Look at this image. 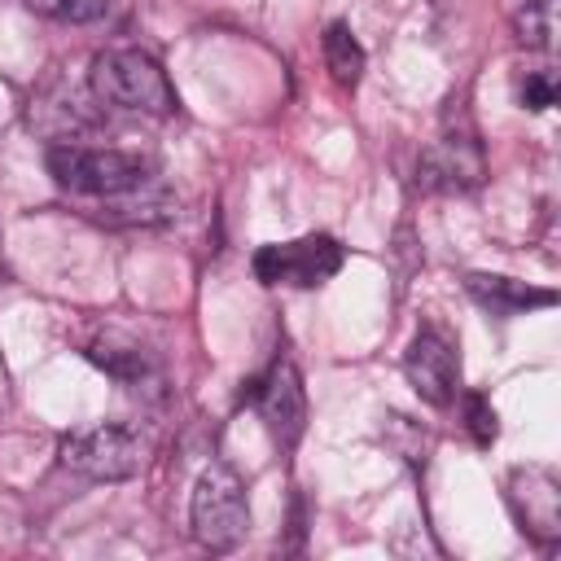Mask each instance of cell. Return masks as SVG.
<instances>
[{
	"label": "cell",
	"mask_w": 561,
	"mask_h": 561,
	"mask_svg": "<svg viewBox=\"0 0 561 561\" xmlns=\"http://www.w3.org/2000/svg\"><path fill=\"white\" fill-rule=\"evenodd\" d=\"M88 83H92V96L101 105H114V110H131V114H149V118H167L175 114V88L167 79V70L140 53V48H110V53H96L92 57V70H88Z\"/></svg>",
	"instance_id": "cell-1"
},
{
	"label": "cell",
	"mask_w": 561,
	"mask_h": 561,
	"mask_svg": "<svg viewBox=\"0 0 561 561\" xmlns=\"http://www.w3.org/2000/svg\"><path fill=\"white\" fill-rule=\"evenodd\" d=\"M48 175L83 197H118L127 188H140L145 180H153L149 162L140 153H123V149H88V145H53L48 149Z\"/></svg>",
	"instance_id": "cell-2"
},
{
	"label": "cell",
	"mask_w": 561,
	"mask_h": 561,
	"mask_svg": "<svg viewBox=\"0 0 561 561\" xmlns=\"http://www.w3.org/2000/svg\"><path fill=\"white\" fill-rule=\"evenodd\" d=\"M188 522L202 548L210 552H228L245 539L250 530V504H245V486L237 478V469L228 465H206L197 473L193 500H188Z\"/></svg>",
	"instance_id": "cell-3"
},
{
	"label": "cell",
	"mask_w": 561,
	"mask_h": 561,
	"mask_svg": "<svg viewBox=\"0 0 561 561\" xmlns=\"http://www.w3.org/2000/svg\"><path fill=\"white\" fill-rule=\"evenodd\" d=\"M61 465L79 478H92V482H123L131 473H140L145 465V443L136 430L127 425H88V430H75L61 438L57 447Z\"/></svg>",
	"instance_id": "cell-4"
},
{
	"label": "cell",
	"mask_w": 561,
	"mask_h": 561,
	"mask_svg": "<svg viewBox=\"0 0 561 561\" xmlns=\"http://www.w3.org/2000/svg\"><path fill=\"white\" fill-rule=\"evenodd\" d=\"M342 245L329 232H307L294 241H272L254 250V276L263 285H294V289H316L342 267Z\"/></svg>",
	"instance_id": "cell-5"
},
{
	"label": "cell",
	"mask_w": 561,
	"mask_h": 561,
	"mask_svg": "<svg viewBox=\"0 0 561 561\" xmlns=\"http://www.w3.org/2000/svg\"><path fill=\"white\" fill-rule=\"evenodd\" d=\"M486 175V158H482V145L473 136V127H447L425 153H421V167H416V180L421 188L430 193H465V188H478Z\"/></svg>",
	"instance_id": "cell-6"
},
{
	"label": "cell",
	"mask_w": 561,
	"mask_h": 561,
	"mask_svg": "<svg viewBox=\"0 0 561 561\" xmlns=\"http://www.w3.org/2000/svg\"><path fill=\"white\" fill-rule=\"evenodd\" d=\"M508 508L530 539H539V543L561 539V482L552 469L517 465L508 473Z\"/></svg>",
	"instance_id": "cell-7"
},
{
	"label": "cell",
	"mask_w": 561,
	"mask_h": 561,
	"mask_svg": "<svg viewBox=\"0 0 561 561\" xmlns=\"http://www.w3.org/2000/svg\"><path fill=\"white\" fill-rule=\"evenodd\" d=\"M254 408L267 425V434L280 443V447H294L302 425H307V390H302V377L294 368L289 355L272 359V368L259 377V390H254Z\"/></svg>",
	"instance_id": "cell-8"
},
{
	"label": "cell",
	"mask_w": 561,
	"mask_h": 561,
	"mask_svg": "<svg viewBox=\"0 0 561 561\" xmlns=\"http://www.w3.org/2000/svg\"><path fill=\"white\" fill-rule=\"evenodd\" d=\"M403 373L412 381V390L434 403V408H447L456 399V377H460V355L456 346L447 342V333L438 329H421L408 351H403Z\"/></svg>",
	"instance_id": "cell-9"
},
{
	"label": "cell",
	"mask_w": 561,
	"mask_h": 561,
	"mask_svg": "<svg viewBox=\"0 0 561 561\" xmlns=\"http://www.w3.org/2000/svg\"><path fill=\"white\" fill-rule=\"evenodd\" d=\"M465 289L491 311V316H517V311H530V307H552L557 294L552 289H530L513 276H491V272H469L465 276Z\"/></svg>",
	"instance_id": "cell-10"
},
{
	"label": "cell",
	"mask_w": 561,
	"mask_h": 561,
	"mask_svg": "<svg viewBox=\"0 0 561 561\" xmlns=\"http://www.w3.org/2000/svg\"><path fill=\"white\" fill-rule=\"evenodd\" d=\"M101 202H105V210H101L105 224H167L175 215V197L158 180H145L140 188H127V193L101 197Z\"/></svg>",
	"instance_id": "cell-11"
},
{
	"label": "cell",
	"mask_w": 561,
	"mask_h": 561,
	"mask_svg": "<svg viewBox=\"0 0 561 561\" xmlns=\"http://www.w3.org/2000/svg\"><path fill=\"white\" fill-rule=\"evenodd\" d=\"M320 48H324L329 75H333L342 88H355L359 75H364V48H359V39L351 35V26H346V22H329Z\"/></svg>",
	"instance_id": "cell-12"
},
{
	"label": "cell",
	"mask_w": 561,
	"mask_h": 561,
	"mask_svg": "<svg viewBox=\"0 0 561 561\" xmlns=\"http://www.w3.org/2000/svg\"><path fill=\"white\" fill-rule=\"evenodd\" d=\"M88 359H96L114 381H123V386H131V390H140L149 377H158V368L149 364V355H145L140 346H131V342H123V346L96 342V346H88Z\"/></svg>",
	"instance_id": "cell-13"
},
{
	"label": "cell",
	"mask_w": 561,
	"mask_h": 561,
	"mask_svg": "<svg viewBox=\"0 0 561 561\" xmlns=\"http://www.w3.org/2000/svg\"><path fill=\"white\" fill-rule=\"evenodd\" d=\"M31 13L48 18V22H66V26H96L110 18V0H22Z\"/></svg>",
	"instance_id": "cell-14"
},
{
	"label": "cell",
	"mask_w": 561,
	"mask_h": 561,
	"mask_svg": "<svg viewBox=\"0 0 561 561\" xmlns=\"http://www.w3.org/2000/svg\"><path fill=\"white\" fill-rule=\"evenodd\" d=\"M513 26H517V39L526 44V48H552L557 44V0H530L517 18H513Z\"/></svg>",
	"instance_id": "cell-15"
},
{
	"label": "cell",
	"mask_w": 561,
	"mask_h": 561,
	"mask_svg": "<svg viewBox=\"0 0 561 561\" xmlns=\"http://www.w3.org/2000/svg\"><path fill=\"white\" fill-rule=\"evenodd\" d=\"M517 101H522V110L543 114V110L557 101V79H552L548 70H526V75L517 79Z\"/></svg>",
	"instance_id": "cell-16"
},
{
	"label": "cell",
	"mask_w": 561,
	"mask_h": 561,
	"mask_svg": "<svg viewBox=\"0 0 561 561\" xmlns=\"http://www.w3.org/2000/svg\"><path fill=\"white\" fill-rule=\"evenodd\" d=\"M465 408H469V434H473V443H478V447H491L495 434H500V425H495V408H491L482 394H469Z\"/></svg>",
	"instance_id": "cell-17"
}]
</instances>
